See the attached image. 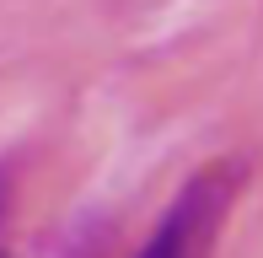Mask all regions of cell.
<instances>
[{
  "label": "cell",
  "mask_w": 263,
  "mask_h": 258,
  "mask_svg": "<svg viewBox=\"0 0 263 258\" xmlns=\"http://www.w3.org/2000/svg\"><path fill=\"white\" fill-rule=\"evenodd\" d=\"M0 258H6V178H0Z\"/></svg>",
  "instance_id": "2"
},
{
  "label": "cell",
  "mask_w": 263,
  "mask_h": 258,
  "mask_svg": "<svg viewBox=\"0 0 263 258\" xmlns=\"http://www.w3.org/2000/svg\"><path fill=\"white\" fill-rule=\"evenodd\" d=\"M242 189V167L236 161H215V167L194 172V178L177 189V199L161 210L156 231L145 237V248L135 258H210L220 242V226L236 205Z\"/></svg>",
  "instance_id": "1"
}]
</instances>
